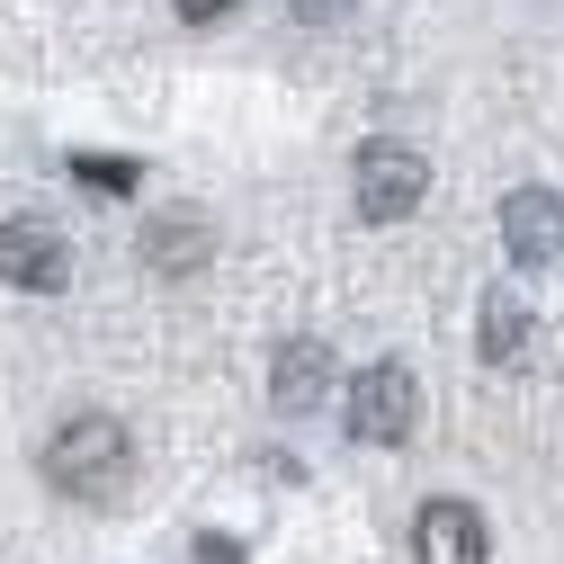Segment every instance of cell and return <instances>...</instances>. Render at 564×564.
<instances>
[{"label":"cell","instance_id":"11","mask_svg":"<svg viewBox=\"0 0 564 564\" xmlns=\"http://www.w3.org/2000/svg\"><path fill=\"white\" fill-rule=\"evenodd\" d=\"M197 564H242V546H234L225 529H206V538H197Z\"/></svg>","mask_w":564,"mask_h":564},{"label":"cell","instance_id":"6","mask_svg":"<svg viewBox=\"0 0 564 564\" xmlns=\"http://www.w3.org/2000/svg\"><path fill=\"white\" fill-rule=\"evenodd\" d=\"M412 555L421 564H484V511L475 502H421V520H412Z\"/></svg>","mask_w":564,"mask_h":564},{"label":"cell","instance_id":"5","mask_svg":"<svg viewBox=\"0 0 564 564\" xmlns=\"http://www.w3.org/2000/svg\"><path fill=\"white\" fill-rule=\"evenodd\" d=\"M502 242L520 269H555L564 260V197L555 188H511L502 197Z\"/></svg>","mask_w":564,"mask_h":564},{"label":"cell","instance_id":"9","mask_svg":"<svg viewBox=\"0 0 564 564\" xmlns=\"http://www.w3.org/2000/svg\"><path fill=\"white\" fill-rule=\"evenodd\" d=\"M188 251H206V225H197V216H171V225L144 234V260H153V269H197Z\"/></svg>","mask_w":564,"mask_h":564},{"label":"cell","instance_id":"1","mask_svg":"<svg viewBox=\"0 0 564 564\" xmlns=\"http://www.w3.org/2000/svg\"><path fill=\"white\" fill-rule=\"evenodd\" d=\"M126 457H134V440H126L117 412H73L45 440V484L54 492H117L126 484Z\"/></svg>","mask_w":564,"mask_h":564},{"label":"cell","instance_id":"10","mask_svg":"<svg viewBox=\"0 0 564 564\" xmlns=\"http://www.w3.org/2000/svg\"><path fill=\"white\" fill-rule=\"evenodd\" d=\"M73 171H82L99 197H126L134 180H144V171H134V162H117V153H99V162H90V153H73Z\"/></svg>","mask_w":564,"mask_h":564},{"label":"cell","instance_id":"7","mask_svg":"<svg viewBox=\"0 0 564 564\" xmlns=\"http://www.w3.org/2000/svg\"><path fill=\"white\" fill-rule=\"evenodd\" d=\"M332 394V349L305 332V340H278V359H269V403L278 412H305Z\"/></svg>","mask_w":564,"mask_h":564},{"label":"cell","instance_id":"2","mask_svg":"<svg viewBox=\"0 0 564 564\" xmlns=\"http://www.w3.org/2000/svg\"><path fill=\"white\" fill-rule=\"evenodd\" d=\"M412 421H421V386H412L403 359H377V368L349 377V440H359V448L412 440Z\"/></svg>","mask_w":564,"mask_h":564},{"label":"cell","instance_id":"4","mask_svg":"<svg viewBox=\"0 0 564 564\" xmlns=\"http://www.w3.org/2000/svg\"><path fill=\"white\" fill-rule=\"evenodd\" d=\"M0 278L28 288V296H54L63 278H73V242H63L45 216H10L0 225Z\"/></svg>","mask_w":564,"mask_h":564},{"label":"cell","instance_id":"8","mask_svg":"<svg viewBox=\"0 0 564 564\" xmlns=\"http://www.w3.org/2000/svg\"><path fill=\"white\" fill-rule=\"evenodd\" d=\"M520 349H529V305H520L511 288H492V296H484V359L511 368Z\"/></svg>","mask_w":564,"mask_h":564},{"label":"cell","instance_id":"13","mask_svg":"<svg viewBox=\"0 0 564 564\" xmlns=\"http://www.w3.org/2000/svg\"><path fill=\"white\" fill-rule=\"evenodd\" d=\"M296 19H349V0H296Z\"/></svg>","mask_w":564,"mask_h":564},{"label":"cell","instance_id":"12","mask_svg":"<svg viewBox=\"0 0 564 564\" xmlns=\"http://www.w3.org/2000/svg\"><path fill=\"white\" fill-rule=\"evenodd\" d=\"M171 10H180L188 28H206V19H225V10H242V0H171Z\"/></svg>","mask_w":564,"mask_h":564},{"label":"cell","instance_id":"3","mask_svg":"<svg viewBox=\"0 0 564 564\" xmlns=\"http://www.w3.org/2000/svg\"><path fill=\"white\" fill-rule=\"evenodd\" d=\"M421 188H431V162L412 144H359V216L368 225H403Z\"/></svg>","mask_w":564,"mask_h":564}]
</instances>
